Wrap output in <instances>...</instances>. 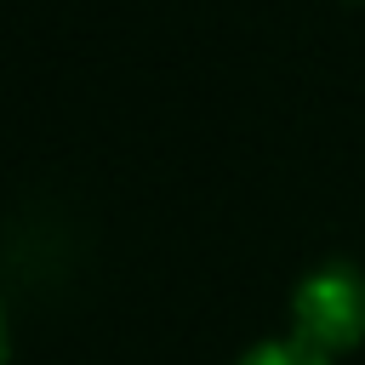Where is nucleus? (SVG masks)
<instances>
[{"mask_svg":"<svg viewBox=\"0 0 365 365\" xmlns=\"http://www.w3.org/2000/svg\"><path fill=\"white\" fill-rule=\"evenodd\" d=\"M291 336L342 365L365 342V274L354 262L308 268L291 291Z\"/></svg>","mask_w":365,"mask_h":365,"instance_id":"1","label":"nucleus"},{"mask_svg":"<svg viewBox=\"0 0 365 365\" xmlns=\"http://www.w3.org/2000/svg\"><path fill=\"white\" fill-rule=\"evenodd\" d=\"M240 365H336V359L314 354V348L297 342V336H268V342H257L251 354H240Z\"/></svg>","mask_w":365,"mask_h":365,"instance_id":"2","label":"nucleus"},{"mask_svg":"<svg viewBox=\"0 0 365 365\" xmlns=\"http://www.w3.org/2000/svg\"><path fill=\"white\" fill-rule=\"evenodd\" d=\"M0 365H6V302H0Z\"/></svg>","mask_w":365,"mask_h":365,"instance_id":"3","label":"nucleus"}]
</instances>
